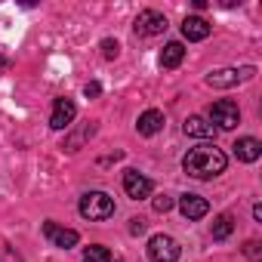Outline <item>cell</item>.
Instances as JSON below:
<instances>
[{
	"mask_svg": "<svg viewBox=\"0 0 262 262\" xmlns=\"http://www.w3.org/2000/svg\"><path fill=\"white\" fill-rule=\"evenodd\" d=\"M225 164H228V158L216 145H198L182 158V170L194 179H213V176L225 173Z\"/></svg>",
	"mask_w": 262,
	"mask_h": 262,
	"instance_id": "obj_1",
	"label": "cell"
},
{
	"mask_svg": "<svg viewBox=\"0 0 262 262\" xmlns=\"http://www.w3.org/2000/svg\"><path fill=\"white\" fill-rule=\"evenodd\" d=\"M80 216L90 219V222L111 219V216H114V201H111L105 191H86V194L80 198Z\"/></svg>",
	"mask_w": 262,
	"mask_h": 262,
	"instance_id": "obj_2",
	"label": "cell"
},
{
	"mask_svg": "<svg viewBox=\"0 0 262 262\" xmlns=\"http://www.w3.org/2000/svg\"><path fill=\"white\" fill-rule=\"evenodd\" d=\"M256 74V68L253 65H247V68H219V71H210L207 74V86H213V90H231V86H237L241 80H250Z\"/></svg>",
	"mask_w": 262,
	"mask_h": 262,
	"instance_id": "obj_3",
	"label": "cell"
},
{
	"mask_svg": "<svg viewBox=\"0 0 262 262\" xmlns=\"http://www.w3.org/2000/svg\"><path fill=\"white\" fill-rule=\"evenodd\" d=\"M219 126V129H234L237 123H241V108L234 105V102H228V99H219V102H213L210 105V126Z\"/></svg>",
	"mask_w": 262,
	"mask_h": 262,
	"instance_id": "obj_4",
	"label": "cell"
},
{
	"mask_svg": "<svg viewBox=\"0 0 262 262\" xmlns=\"http://www.w3.org/2000/svg\"><path fill=\"white\" fill-rule=\"evenodd\" d=\"M179 253H182V247H179L176 237H170V234H155V237L148 241V259H151V262H176Z\"/></svg>",
	"mask_w": 262,
	"mask_h": 262,
	"instance_id": "obj_5",
	"label": "cell"
},
{
	"mask_svg": "<svg viewBox=\"0 0 262 262\" xmlns=\"http://www.w3.org/2000/svg\"><path fill=\"white\" fill-rule=\"evenodd\" d=\"M136 34H142V37H155V34H164L167 31V19H164V13H158V10H142L139 16H136Z\"/></svg>",
	"mask_w": 262,
	"mask_h": 262,
	"instance_id": "obj_6",
	"label": "cell"
},
{
	"mask_svg": "<svg viewBox=\"0 0 262 262\" xmlns=\"http://www.w3.org/2000/svg\"><path fill=\"white\" fill-rule=\"evenodd\" d=\"M151 179L148 176H142L139 170H126L123 173V191H126V198H133V201H142V198H148L151 194Z\"/></svg>",
	"mask_w": 262,
	"mask_h": 262,
	"instance_id": "obj_7",
	"label": "cell"
},
{
	"mask_svg": "<svg viewBox=\"0 0 262 262\" xmlns=\"http://www.w3.org/2000/svg\"><path fill=\"white\" fill-rule=\"evenodd\" d=\"M74 114H77V105H74L68 96H62V99H56V102H53V111H50V126H53V129H65V126H71Z\"/></svg>",
	"mask_w": 262,
	"mask_h": 262,
	"instance_id": "obj_8",
	"label": "cell"
},
{
	"mask_svg": "<svg viewBox=\"0 0 262 262\" xmlns=\"http://www.w3.org/2000/svg\"><path fill=\"white\" fill-rule=\"evenodd\" d=\"M179 210H182L185 219H204V216L210 213V204H207V198H201V194H182Z\"/></svg>",
	"mask_w": 262,
	"mask_h": 262,
	"instance_id": "obj_9",
	"label": "cell"
},
{
	"mask_svg": "<svg viewBox=\"0 0 262 262\" xmlns=\"http://www.w3.org/2000/svg\"><path fill=\"white\" fill-rule=\"evenodd\" d=\"M231 148H234V158H237V161H244V164H253V161H259V155H262V142H259V139H253V136L237 139Z\"/></svg>",
	"mask_w": 262,
	"mask_h": 262,
	"instance_id": "obj_10",
	"label": "cell"
},
{
	"mask_svg": "<svg viewBox=\"0 0 262 262\" xmlns=\"http://www.w3.org/2000/svg\"><path fill=\"white\" fill-rule=\"evenodd\" d=\"M43 234H47L56 247H62V250H71V247L77 244V231H74V228H59L56 222H47V225H43Z\"/></svg>",
	"mask_w": 262,
	"mask_h": 262,
	"instance_id": "obj_11",
	"label": "cell"
},
{
	"mask_svg": "<svg viewBox=\"0 0 262 262\" xmlns=\"http://www.w3.org/2000/svg\"><path fill=\"white\" fill-rule=\"evenodd\" d=\"M136 129H139V136H155V133H161V129H164V111L148 108L145 114H139Z\"/></svg>",
	"mask_w": 262,
	"mask_h": 262,
	"instance_id": "obj_12",
	"label": "cell"
},
{
	"mask_svg": "<svg viewBox=\"0 0 262 262\" xmlns=\"http://www.w3.org/2000/svg\"><path fill=\"white\" fill-rule=\"evenodd\" d=\"M182 34H185L188 40H207V37H210V22L201 19V16H188V19L182 22Z\"/></svg>",
	"mask_w": 262,
	"mask_h": 262,
	"instance_id": "obj_13",
	"label": "cell"
},
{
	"mask_svg": "<svg viewBox=\"0 0 262 262\" xmlns=\"http://www.w3.org/2000/svg\"><path fill=\"white\" fill-rule=\"evenodd\" d=\"M182 59H185V47L179 43V40H173V43H167L164 50H161V68H179L182 65Z\"/></svg>",
	"mask_w": 262,
	"mask_h": 262,
	"instance_id": "obj_14",
	"label": "cell"
},
{
	"mask_svg": "<svg viewBox=\"0 0 262 262\" xmlns=\"http://www.w3.org/2000/svg\"><path fill=\"white\" fill-rule=\"evenodd\" d=\"M182 129H185V136H194V139H210V136H213L210 120H204V117H198V114H194V117H188Z\"/></svg>",
	"mask_w": 262,
	"mask_h": 262,
	"instance_id": "obj_15",
	"label": "cell"
},
{
	"mask_svg": "<svg viewBox=\"0 0 262 262\" xmlns=\"http://www.w3.org/2000/svg\"><path fill=\"white\" fill-rule=\"evenodd\" d=\"M93 133H96V123H83L80 129H74V133L65 139V151H80V145L86 139H93Z\"/></svg>",
	"mask_w": 262,
	"mask_h": 262,
	"instance_id": "obj_16",
	"label": "cell"
},
{
	"mask_svg": "<svg viewBox=\"0 0 262 262\" xmlns=\"http://www.w3.org/2000/svg\"><path fill=\"white\" fill-rule=\"evenodd\" d=\"M231 231H234V219H231L228 213H222V216L213 222V241H225Z\"/></svg>",
	"mask_w": 262,
	"mask_h": 262,
	"instance_id": "obj_17",
	"label": "cell"
},
{
	"mask_svg": "<svg viewBox=\"0 0 262 262\" xmlns=\"http://www.w3.org/2000/svg\"><path fill=\"white\" fill-rule=\"evenodd\" d=\"M83 262H111V253H108V247H86L83 250Z\"/></svg>",
	"mask_w": 262,
	"mask_h": 262,
	"instance_id": "obj_18",
	"label": "cell"
},
{
	"mask_svg": "<svg viewBox=\"0 0 262 262\" xmlns=\"http://www.w3.org/2000/svg\"><path fill=\"white\" fill-rule=\"evenodd\" d=\"M102 56H105V59H117V56H120V43L111 40V37L102 40Z\"/></svg>",
	"mask_w": 262,
	"mask_h": 262,
	"instance_id": "obj_19",
	"label": "cell"
},
{
	"mask_svg": "<svg viewBox=\"0 0 262 262\" xmlns=\"http://www.w3.org/2000/svg\"><path fill=\"white\" fill-rule=\"evenodd\" d=\"M244 256H250L253 262H259V259H262V250H259V241H247V244H244Z\"/></svg>",
	"mask_w": 262,
	"mask_h": 262,
	"instance_id": "obj_20",
	"label": "cell"
},
{
	"mask_svg": "<svg viewBox=\"0 0 262 262\" xmlns=\"http://www.w3.org/2000/svg\"><path fill=\"white\" fill-rule=\"evenodd\" d=\"M155 210H158V213H167V210H173V198H170V194H161V198H155Z\"/></svg>",
	"mask_w": 262,
	"mask_h": 262,
	"instance_id": "obj_21",
	"label": "cell"
},
{
	"mask_svg": "<svg viewBox=\"0 0 262 262\" xmlns=\"http://www.w3.org/2000/svg\"><path fill=\"white\" fill-rule=\"evenodd\" d=\"M83 93H86V99H96V96L102 93V86H99V83L93 80V83H86V86H83Z\"/></svg>",
	"mask_w": 262,
	"mask_h": 262,
	"instance_id": "obj_22",
	"label": "cell"
},
{
	"mask_svg": "<svg viewBox=\"0 0 262 262\" xmlns=\"http://www.w3.org/2000/svg\"><path fill=\"white\" fill-rule=\"evenodd\" d=\"M129 222H133V225H129V231H133V234H142L145 231V219H129Z\"/></svg>",
	"mask_w": 262,
	"mask_h": 262,
	"instance_id": "obj_23",
	"label": "cell"
},
{
	"mask_svg": "<svg viewBox=\"0 0 262 262\" xmlns=\"http://www.w3.org/2000/svg\"><path fill=\"white\" fill-rule=\"evenodd\" d=\"M253 219H256V222H262V207H259V204L253 207Z\"/></svg>",
	"mask_w": 262,
	"mask_h": 262,
	"instance_id": "obj_24",
	"label": "cell"
},
{
	"mask_svg": "<svg viewBox=\"0 0 262 262\" xmlns=\"http://www.w3.org/2000/svg\"><path fill=\"white\" fill-rule=\"evenodd\" d=\"M4 65H7V59H4V56H0V68H4Z\"/></svg>",
	"mask_w": 262,
	"mask_h": 262,
	"instance_id": "obj_25",
	"label": "cell"
},
{
	"mask_svg": "<svg viewBox=\"0 0 262 262\" xmlns=\"http://www.w3.org/2000/svg\"><path fill=\"white\" fill-rule=\"evenodd\" d=\"M117 262H120V259H117Z\"/></svg>",
	"mask_w": 262,
	"mask_h": 262,
	"instance_id": "obj_26",
	"label": "cell"
}]
</instances>
